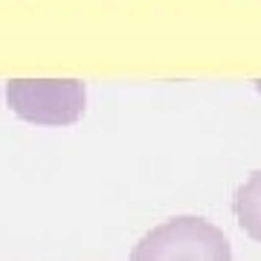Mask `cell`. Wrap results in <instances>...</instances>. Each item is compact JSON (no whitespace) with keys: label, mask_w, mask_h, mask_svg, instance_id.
Instances as JSON below:
<instances>
[{"label":"cell","mask_w":261,"mask_h":261,"mask_svg":"<svg viewBox=\"0 0 261 261\" xmlns=\"http://www.w3.org/2000/svg\"><path fill=\"white\" fill-rule=\"evenodd\" d=\"M130 261H232V247L212 221L177 215L142 235Z\"/></svg>","instance_id":"6da1fadb"},{"label":"cell","mask_w":261,"mask_h":261,"mask_svg":"<svg viewBox=\"0 0 261 261\" xmlns=\"http://www.w3.org/2000/svg\"><path fill=\"white\" fill-rule=\"evenodd\" d=\"M6 102L23 122L64 128L84 116L87 87L79 79H15L6 84Z\"/></svg>","instance_id":"7a4b0ae2"},{"label":"cell","mask_w":261,"mask_h":261,"mask_svg":"<svg viewBox=\"0 0 261 261\" xmlns=\"http://www.w3.org/2000/svg\"><path fill=\"white\" fill-rule=\"evenodd\" d=\"M232 212L238 226L252 241H261V168L252 171L232 195Z\"/></svg>","instance_id":"3957f363"},{"label":"cell","mask_w":261,"mask_h":261,"mask_svg":"<svg viewBox=\"0 0 261 261\" xmlns=\"http://www.w3.org/2000/svg\"><path fill=\"white\" fill-rule=\"evenodd\" d=\"M255 90H258V93H261V82H255Z\"/></svg>","instance_id":"277c9868"}]
</instances>
